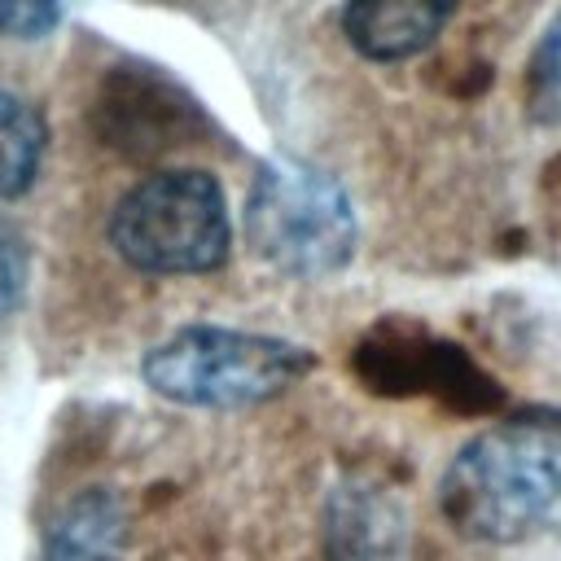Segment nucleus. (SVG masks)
<instances>
[{"label":"nucleus","mask_w":561,"mask_h":561,"mask_svg":"<svg viewBox=\"0 0 561 561\" xmlns=\"http://www.w3.org/2000/svg\"><path fill=\"white\" fill-rule=\"evenodd\" d=\"M438 513L469 543H530L561 530V408L491 421L438 478Z\"/></svg>","instance_id":"1"},{"label":"nucleus","mask_w":561,"mask_h":561,"mask_svg":"<svg viewBox=\"0 0 561 561\" xmlns=\"http://www.w3.org/2000/svg\"><path fill=\"white\" fill-rule=\"evenodd\" d=\"M316 368V351L276 333L184 324L145 351V386L184 412H245L280 399Z\"/></svg>","instance_id":"2"},{"label":"nucleus","mask_w":561,"mask_h":561,"mask_svg":"<svg viewBox=\"0 0 561 561\" xmlns=\"http://www.w3.org/2000/svg\"><path fill=\"white\" fill-rule=\"evenodd\" d=\"M110 245L140 276H210L232 254V215L202 167L140 175L110 210Z\"/></svg>","instance_id":"3"},{"label":"nucleus","mask_w":561,"mask_h":561,"mask_svg":"<svg viewBox=\"0 0 561 561\" xmlns=\"http://www.w3.org/2000/svg\"><path fill=\"white\" fill-rule=\"evenodd\" d=\"M241 224L245 245L294 280L337 276L359 245V215L342 180L298 158H272L254 171Z\"/></svg>","instance_id":"4"},{"label":"nucleus","mask_w":561,"mask_h":561,"mask_svg":"<svg viewBox=\"0 0 561 561\" xmlns=\"http://www.w3.org/2000/svg\"><path fill=\"white\" fill-rule=\"evenodd\" d=\"M355 373L381 394H430L456 412H495L500 386L451 342L416 324L381 320L355 346Z\"/></svg>","instance_id":"5"},{"label":"nucleus","mask_w":561,"mask_h":561,"mask_svg":"<svg viewBox=\"0 0 561 561\" xmlns=\"http://www.w3.org/2000/svg\"><path fill=\"white\" fill-rule=\"evenodd\" d=\"M96 127L114 149L131 158H153L188 145L202 123L197 105L171 79L153 70H114L96 101Z\"/></svg>","instance_id":"6"},{"label":"nucleus","mask_w":561,"mask_h":561,"mask_svg":"<svg viewBox=\"0 0 561 561\" xmlns=\"http://www.w3.org/2000/svg\"><path fill=\"white\" fill-rule=\"evenodd\" d=\"M412 522L403 500L368 473L342 478L324 500V561H408Z\"/></svg>","instance_id":"7"},{"label":"nucleus","mask_w":561,"mask_h":561,"mask_svg":"<svg viewBox=\"0 0 561 561\" xmlns=\"http://www.w3.org/2000/svg\"><path fill=\"white\" fill-rule=\"evenodd\" d=\"M460 0H346L342 35L377 66H399L421 57L456 18Z\"/></svg>","instance_id":"8"},{"label":"nucleus","mask_w":561,"mask_h":561,"mask_svg":"<svg viewBox=\"0 0 561 561\" xmlns=\"http://www.w3.org/2000/svg\"><path fill=\"white\" fill-rule=\"evenodd\" d=\"M48 149V127L35 105L0 88V197H18L35 184Z\"/></svg>","instance_id":"9"},{"label":"nucleus","mask_w":561,"mask_h":561,"mask_svg":"<svg viewBox=\"0 0 561 561\" xmlns=\"http://www.w3.org/2000/svg\"><path fill=\"white\" fill-rule=\"evenodd\" d=\"M522 96H526L530 123L561 131V9L552 13V22L543 26L539 44L530 48L526 79H522Z\"/></svg>","instance_id":"10"},{"label":"nucleus","mask_w":561,"mask_h":561,"mask_svg":"<svg viewBox=\"0 0 561 561\" xmlns=\"http://www.w3.org/2000/svg\"><path fill=\"white\" fill-rule=\"evenodd\" d=\"M26 289V241L13 219L0 215V320L22 302Z\"/></svg>","instance_id":"11"},{"label":"nucleus","mask_w":561,"mask_h":561,"mask_svg":"<svg viewBox=\"0 0 561 561\" xmlns=\"http://www.w3.org/2000/svg\"><path fill=\"white\" fill-rule=\"evenodd\" d=\"M61 18V0H0V35L44 39Z\"/></svg>","instance_id":"12"}]
</instances>
